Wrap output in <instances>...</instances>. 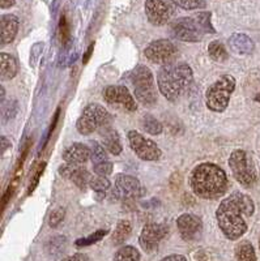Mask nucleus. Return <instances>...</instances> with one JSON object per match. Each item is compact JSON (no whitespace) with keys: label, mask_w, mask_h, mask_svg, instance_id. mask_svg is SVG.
<instances>
[{"label":"nucleus","mask_w":260,"mask_h":261,"mask_svg":"<svg viewBox=\"0 0 260 261\" xmlns=\"http://www.w3.org/2000/svg\"><path fill=\"white\" fill-rule=\"evenodd\" d=\"M254 212V201L245 193L233 192L222 200L216 212V217L225 237L230 241L240 239L247 231L245 217H251Z\"/></svg>","instance_id":"1"},{"label":"nucleus","mask_w":260,"mask_h":261,"mask_svg":"<svg viewBox=\"0 0 260 261\" xmlns=\"http://www.w3.org/2000/svg\"><path fill=\"white\" fill-rule=\"evenodd\" d=\"M190 184L198 197L215 200L226 192L229 181L221 167L215 163H201L192 170Z\"/></svg>","instance_id":"2"},{"label":"nucleus","mask_w":260,"mask_h":261,"mask_svg":"<svg viewBox=\"0 0 260 261\" xmlns=\"http://www.w3.org/2000/svg\"><path fill=\"white\" fill-rule=\"evenodd\" d=\"M194 73L186 63H170L161 67L157 74L158 89L169 101L175 102L190 90Z\"/></svg>","instance_id":"3"},{"label":"nucleus","mask_w":260,"mask_h":261,"mask_svg":"<svg viewBox=\"0 0 260 261\" xmlns=\"http://www.w3.org/2000/svg\"><path fill=\"white\" fill-rule=\"evenodd\" d=\"M234 89H235V79L231 74H224L217 79L205 93L208 109L215 113H222L226 110Z\"/></svg>","instance_id":"4"},{"label":"nucleus","mask_w":260,"mask_h":261,"mask_svg":"<svg viewBox=\"0 0 260 261\" xmlns=\"http://www.w3.org/2000/svg\"><path fill=\"white\" fill-rule=\"evenodd\" d=\"M131 81L137 101L147 107L153 106L157 101V92L151 69L143 64L136 65L131 74Z\"/></svg>","instance_id":"5"},{"label":"nucleus","mask_w":260,"mask_h":261,"mask_svg":"<svg viewBox=\"0 0 260 261\" xmlns=\"http://www.w3.org/2000/svg\"><path fill=\"white\" fill-rule=\"evenodd\" d=\"M229 167L237 181L242 184L243 187H251L256 183V167L245 150L238 149L231 153L229 157Z\"/></svg>","instance_id":"6"},{"label":"nucleus","mask_w":260,"mask_h":261,"mask_svg":"<svg viewBox=\"0 0 260 261\" xmlns=\"http://www.w3.org/2000/svg\"><path fill=\"white\" fill-rule=\"evenodd\" d=\"M110 120L111 116L104 106L90 103L83 110V114L76 123V128L81 135H90L94 130L105 127Z\"/></svg>","instance_id":"7"},{"label":"nucleus","mask_w":260,"mask_h":261,"mask_svg":"<svg viewBox=\"0 0 260 261\" xmlns=\"http://www.w3.org/2000/svg\"><path fill=\"white\" fill-rule=\"evenodd\" d=\"M145 58L154 64L166 65L174 63L178 57V48L169 39H157L153 41L144 51Z\"/></svg>","instance_id":"8"},{"label":"nucleus","mask_w":260,"mask_h":261,"mask_svg":"<svg viewBox=\"0 0 260 261\" xmlns=\"http://www.w3.org/2000/svg\"><path fill=\"white\" fill-rule=\"evenodd\" d=\"M145 13L151 24L162 27L175 15V4L173 3V0H147Z\"/></svg>","instance_id":"9"},{"label":"nucleus","mask_w":260,"mask_h":261,"mask_svg":"<svg viewBox=\"0 0 260 261\" xmlns=\"http://www.w3.org/2000/svg\"><path fill=\"white\" fill-rule=\"evenodd\" d=\"M170 33L175 39L183 42H199L204 36V32L195 17H182L173 21V24L170 25Z\"/></svg>","instance_id":"10"},{"label":"nucleus","mask_w":260,"mask_h":261,"mask_svg":"<svg viewBox=\"0 0 260 261\" xmlns=\"http://www.w3.org/2000/svg\"><path fill=\"white\" fill-rule=\"evenodd\" d=\"M128 141L135 154L143 161H157L161 157V150L152 140L147 139L136 130L128 132Z\"/></svg>","instance_id":"11"},{"label":"nucleus","mask_w":260,"mask_h":261,"mask_svg":"<svg viewBox=\"0 0 260 261\" xmlns=\"http://www.w3.org/2000/svg\"><path fill=\"white\" fill-rule=\"evenodd\" d=\"M168 231V226L161 225V223H149L143 228L141 234H140V246L145 252H154L160 246L161 241L166 237Z\"/></svg>","instance_id":"12"},{"label":"nucleus","mask_w":260,"mask_h":261,"mask_svg":"<svg viewBox=\"0 0 260 261\" xmlns=\"http://www.w3.org/2000/svg\"><path fill=\"white\" fill-rule=\"evenodd\" d=\"M115 196L116 199L136 200L144 195V188L136 178L130 175L119 174L115 179Z\"/></svg>","instance_id":"13"},{"label":"nucleus","mask_w":260,"mask_h":261,"mask_svg":"<svg viewBox=\"0 0 260 261\" xmlns=\"http://www.w3.org/2000/svg\"><path fill=\"white\" fill-rule=\"evenodd\" d=\"M102 94L107 103L119 105L128 111H135L137 109L136 102L131 93L128 92L127 88H124V86H107Z\"/></svg>","instance_id":"14"},{"label":"nucleus","mask_w":260,"mask_h":261,"mask_svg":"<svg viewBox=\"0 0 260 261\" xmlns=\"http://www.w3.org/2000/svg\"><path fill=\"white\" fill-rule=\"evenodd\" d=\"M177 226L182 238L187 242L196 241L203 232V222L195 214H182L177 220Z\"/></svg>","instance_id":"15"},{"label":"nucleus","mask_w":260,"mask_h":261,"mask_svg":"<svg viewBox=\"0 0 260 261\" xmlns=\"http://www.w3.org/2000/svg\"><path fill=\"white\" fill-rule=\"evenodd\" d=\"M59 174L63 178L74 181L81 190H85V187L89 186L90 179H92V175L89 174L88 170L84 169L81 165H72V163L63 165L59 169Z\"/></svg>","instance_id":"16"},{"label":"nucleus","mask_w":260,"mask_h":261,"mask_svg":"<svg viewBox=\"0 0 260 261\" xmlns=\"http://www.w3.org/2000/svg\"><path fill=\"white\" fill-rule=\"evenodd\" d=\"M92 157L90 148L80 143H75L63 151V160L72 165H84Z\"/></svg>","instance_id":"17"},{"label":"nucleus","mask_w":260,"mask_h":261,"mask_svg":"<svg viewBox=\"0 0 260 261\" xmlns=\"http://www.w3.org/2000/svg\"><path fill=\"white\" fill-rule=\"evenodd\" d=\"M18 18L15 15H3L0 20L2 25V45H7L15 39L18 32Z\"/></svg>","instance_id":"18"},{"label":"nucleus","mask_w":260,"mask_h":261,"mask_svg":"<svg viewBox=\"0 0 260 261\" xmlns=\"http://www.w3.org/2000/svg\"><path fill=\"white\" fill-rule=\"evenodd\" d=\"M229 46L237 54H250L254 50V42L242 33H235L229 38Z\"/></svg>","instance_id":"19"},{"label":"nucleus","mask_w":260,"mask_h":261,"mask_svg":"<svg viewBox=\"0 0 260 261\" xmlns=\"http://www.w3.org/2000/svg\"><path fill=\"white\" fill-rule=\"evenodd\" d=\"M102 144L111 154H121L122 144L116 130L111 129V128H104V130H102Z\"/></svg>","instance_id":"20"},{"label":"nucleus","mask_w":260,"mask_h":261,"mask_svg":"<svg viewBox=\"0 0 260 261\" xmlns=\"http://www.w3.org/2000/svg\"><path fill=\"white\" fill-rule=\"evenodd\" d=\"M0 64H2V80H11L17 74V60L12 55L6 53L2 54L0 55Z\"/></svg>","instance_id":"21"},{"label":"nucleus","mask_w":260,"mask_h":261,"mask_svg":"<svg viewBox=\"0 0 260 261\" xmlns=\"http://www.w3.org/2000/svg\"><path fill=\"white\" fill-rule=\"evenodd\" d=\"M237 261H256V255L252 244L247 241L241 242L235 247Z\"/></svg>","instance_id":"22"},{"label":"nucleus","mask_w":260,"mask_h":261,"mask_svg":"<svg viewBox=\"0 0 260 261\" xmlns=\"http://www.w3.org/2000/svg\"><path fill=\"white\" fill-rule=\"evenodd\" d=\"M131 231H132L131 223L128 222V221H121V222L116 225V228L114 230V232H112V243L121 244L123 243L124 241H127Z\"/></svg>","instance_id":"23"},{"label":"nucleus","mask_w":260,"mask_h":261,"mask_svg":"<svg viewBox=\"0 0 260 261\" xmlns=\"http://www.w3.org/2000/svg\"><path fill=\"white\" fill-rule=\"evenodd\" d=\"M140 253L135 247L124 246L118 249L114 256V261H139Z\"/></svg>","instance_id":"24"},{"label":"nucleus","mask_w":260,"mask_h":261,"mask_svg":"<svg viewBox=\"0 0 260 261\" xmlns=\"http://www.w3.org/2000/svg\"><path fill=\"white\" fill-rule=\"evenodd\" d=\"M208 53L215 62H224V60L228 59V51L219 41L210 42L209 46H208Z\"/></svg>","instance_id":"25"},{"label":"nucleus","mask_w":260,"mask_h":261,"mask_svg":"<svg viewBox=\"0 0 260 261\" xmlns=\"http://www.w3.org/2000/svg\"><path fill=\"white\" fill-rule=\"evenodd\" d=\"M141 127L149 135H160L162 132V124L152 115L143 116Z\"/></svg>","instance_id":"26"},{"label":"nucleus","mask_w":260,"mask_h":261,"mask_svg":"<svg viewBox=\"0 0 260 261\" xmlns=\"http://www.w3.org/2000/svg\"><path fill=\"white\" fill-rule=\"evenodd\" d=\"M89 186H90V188H92V190H94L96 192H98V193H105L106 191L110 190V187H111V184H110L109 179H107L106 176H102V175L92 176Z\"/></svg>","instance_id":"27"},{"label":"nucleus","mask_w":260,"mask_h":261,"mask_svg":"<svg viewBox=\"0 0 260 261\" xmlns=\"http://www.w3.org/2000/svg\"><path fill=\"white\" fill-rule=\"evenodd\" d=\"M175 7H179L186 11H194V9L205 8L207 0H173Z\"/></svg>","instance_id":"28"},{"label":"nucleus","mask_w":260,"mask_h":261,"mask_svg":"<svg viewBox=\"0 0 260 261\" xmlns=\"http://www.w3.org/2000/svg\"><path fill=\"white\" fill-rule=\"evenodd\" d=\"M107 234V230H98V231L93 232L92 235H89L86 238H81V239H77L76 241V246L77 247H86L90 246V244H94L97 242H100L105 235Z\"/></svg>","instance_id":"29"},{"label":"nucleus","mask_w":260,"mask_h":261,"mask_svg":"<svg viewBox=\"0 0 260 261\" xmlns=\"http://www.w3.org/2000/svg\"><path fill=\"white\" fill-rule=\"evenodd\" d=\"M65 248V238L64 237H55L54 239H51L50 243H49L48 251L50 255L58 256L64 251Z\"/></svg>","instance_id":"30"},{"label":"nucleus","mask_w":260,"mask_h":261,"mask_svg":"<svg viewBox=\"0 0 260 261\" xmlns=\"http://www.w3.org/2000/svg\"><path fill=\"white\" fill-rule=\"evenodd\" d=\"M195 20L198 21V24L203 29L204 33H216V30L213 29L212 24H210V12H200L195 16Z\"/></svg>","instance_id":"31"},{"label":"nucleus","mask_w":260,"mask_h":261,"mask_svg":"<svg viewBox=\"0 0 260 261\" xmlns=\"http://www.w3.org/2000/svg\"><path fill=\"white\" fill-rule=\"evenodd\" d=\"M59 38L60 42H62V45L67 46L71 41V36H69V25L68 21L65 18V16L63 15L60 17V22H59Z\"/></svg>","instance_id":"32"},{"label":"nucleus","mask_w":260,"mask_h":261,"mask_svg":"<svg viewBox=\"0 0 260 261\" xmlns=\"http://www.w3.org/2000/svg\"><path fill=\"white\" fill-rule=\"evenodd\" d=\"M90 144H92V145H90V151H92V157H90V160L94 162V165L98 162L107 161V155L104 146L98 143H90Z\"/></svg>","instance_id":"33"},{"label":"nucleus","mask_w":260,"mask_h":261,"mask_svg":"<svg viewBox=\"0 0 260 261\" xmlns=\"http://www.w3.org/2000/svg\"><path fill=\"white\" fill-rule=\"evenodd\" d=\"M43 48H44L43 42H38V43H36V45H33L32 50H30V58H29V63L33 68L37 65V62H38L42 53H43Z\"/></svg>","instance_id":"34"},{"label":"nucleus","mask_w":260,"mask_h":261,"mask_svg":"<svg viewBox=\"0 0 260 261\" xmlns=\"http://www.w3.org/2000/svg\"><path fill=\"white\" fill-rule=\"evenodd\" d=\"M94 172L97 175L106 176L110 175L112 172V163L109 161H104V162H98L94 165Z\"/></svg>","instance_id":"35"},{"label":"nucleus","mask_w":260,"mask_h":261,"mask_svg":"<svg viewBox=\"0 0 260 261\" xmlns=\"http://www.w3.org/2000/svg\"><path fill=\"white\" fill-rule=\"evenodd\" d=\"M18 111L17 102L13 99V101H9L7 106H3V119L4 120H9V119L15 118L16 114Z\"/></svg>","instance_id":"36"},{"label":"nucleus","mask_w":260,"mask_h":261,"mask_svg":"<svg viewBox=\"0 0 260 261\" xmlns=\"http://www.w3.org/2000/svg\"><path fill=\"white\" fill-rule=\"evenodd\" d=\"M65 216V211L63 208H58L50 214V220H49V225L51 227H56V226L59 225L63 220H64Z\"/></svg>","instance_id":"37"},{"label":"nucleus","mask_w":260,"mask_h":261,"mask_svg":"<svg viewBox=\"0 0 260 261\" xmlns=\"http://www.w3.org/2000/svg\"><path fill=\"white\" fill-rule=\"evenodd\" d=\"M44 167H46V163H44V162H42L41 165H39V166L37 167L36 172H34V176H33L32 181H30V186H29V190H28V193H32L33 191H34V188H36L37 186H38V180H39V178H41V175H42V172H43Z\"/></svg>","instance_id":"38"},{"label":"nucleus","mask_w":260,"mask_h":261,"mask_svg":"<svg viewBox=\"0 0 260 261\" xmlns=\"http://www.w3.org/2000/svg\"><path fill=\"white\" fill-rule=\"evenodd\" d=\"M15 188H16V183L11 184V186L8 187V190H7V192L4 193L3 201H2V209H3V211H4V208H6V205H7V202H8V200L12 197L13 192H15Z\"/></svg>","instance_id":"39"},{"label":"nucleus","mask_w":260,"mask_h":261,"mask_svg":"<svg viewBox=\"0 0 260 261\" xmlns=\"http://www.w3.org/2000/svg\"><path fill=\"white\" fill-rule=\"evenodd\" d=\"M62 261H89V257L84 253H75V255L68 256Z\"/></svg>","instance_id":"40"},{"label":"nucleus","mask_w":260,"mask_h":261,"mask_svg":"<svg viewBox=\"0 0 260 261\" xmlns=\"http://www.w3.org/2000/svg\"><path fill=\"white\" fill-rule=\"evenodd\" d=\"M161 261H187V258L182 255H170L168 257H163Z\"/></svg>","instance_id":"41"},{"label":"nucleus","mask_w":260,"mask_h":261,"mask_svg":"<svg viewBox=\"0 0 260 261\" xmlns=\"http://www.w3.org/2000/svg\"><path fill=\"white\" fill-rule=\"evenodd\" d=\"M15 0H0V4H2V9L11 8V7L15 6Z\"/></svg>","instance_id":"42"},{"label":"nucleus","mask_w":260,"mask_h":261,"mask_svg":"<svg viewBox=\"0 0 260 261\" xmlns=\"http://www.w3.org/2000/svg\"><path fill=\"white\" fill-rule=\"evenodd\" d=\"M11 145V144H9V141H8V139H7V137H2V154H4V151H6V149H7V146H9Z\"/></svg>","instance_id":"43"},{"label":"nucleus","mask_w":260,"mask_h":261,"mask_svg":"<svg viewBox=\"0 0 260 261\" xmlns=\"http://www.w3.org/2000/svg\"><path fill=\"white\" fill-rule=\"evenodd\" d=\"M92 53H93V45H90V46H89V48H88V53H86L85 57H84V63L88 62L89 57H90V54H92Z\"/></svg>","instance_id":"44"},{"label":"nucleus","mask_w":260,"mask_h":261,"mask_svg":"<svg viewBox=\"0 0 260 261\" xmlns=\"http://www.w3.org/2000/svg\"><path fill=\"white\" fill-rule=\"evenodd\" d=\"M4 92H6V90H4V88H2V101L4 99Z\"/></svg>","instance_id":"45"},{"label":"nucleus","mask_w":260,"mask_h":261,"mask_svg":"<svg viewBox=\"0 0 260 261\" xmlns=\"http://www.w3.org/2000/svg\"><path fill=\"white\" fill-rule=\"evenodd\" d=\"M257 101H260V95H259V97H257Z\"/></svg>","instance_id":"46"},{"label":"nucleus","mask_w":260,"mask_h":261,"mask_svg":"<svg viewBox=\"0 0 260 261\" xmlns=\"http://www.w3.org/2000/svg\"><path fill=\"white\" fill-rule=\"evenodd\" d=\"M259 247H260V241H259Z\"/></svg>","instance_id":"47"}]
</instances>
